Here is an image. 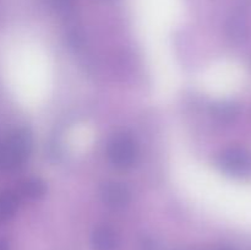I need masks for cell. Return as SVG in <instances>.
<instances>
[{
  "label": "cell",
  "mask_w": 251,
  "mask_h": 250,
  "mask_svg": "<svg viewBox=\"0 0 251 250\" xmlns=\"http://www.w3.org/2000/svg\"><path fill=\"white\" fill-rule=\"evenodd\" d=\"M100 199L107 207L113 210H122L130 203L131 194L125 184L109 181L100 188Z\"/></svg>",
  "instance_id": "7a4b0ae2"
},
{
  "label": "cell",
  "mask_w": 251,
  "mask_h": 250,
  "mask_svg": "<svg viewBox=\"0 0 251 250\" xmlns=\"http://www.w3.org/2000/svg\"><path fill=\"white\" fill-rule=\"evenodd\" d=\"M46 184L39 178L26 179L21 184V188H20L21 195L25 196L26 199H29V200H38V199H41L46 194Z\"/></svg>",
  "instance_id": "5b68a950"
},
{
  "label": "cell",
  "mask_w": 251,
  "mask_h": 250,
  "mask_svg": "<svg viewBox=\"0 0 251 250\" xmlns=\"http://www.w3.org/2000/svg\"><path fill=\"white\" fill-rule=\"evenodd\" d=\"M220 164L223 171L228 172V173L238 174L242 173L245 167H247V159H245L244 154L240 151L229 150V151H226L221 156Z\"/></svg>",
  "instance_id": "277c9868"
},
{
  "label": "cell",
  "mask_w": 251,
  "mask_h": 250,
  "mask_svg": "<svg viewBox=\"0 0 251 250\" xmlns=\"http://www.w3.org/2000/svg\"><path fill=\"white\" fill-rule=\"evenodd\" d=\"M108 158L118 169H127L137 159V145L131 136L125 134L115 135L108 144Z\"/></svg>",
  "instance_id": "6da1fadb"
},
{
  "label": "cell",
  "mask_w": 251,
  "mask_h": 250,
  "mask_svg": "<svg viewBox=\"0 0 251 250\" xmlns=\"http://www.w3.org/2000/svg\"><path fill=\"white\" fill-rule=\"evenodd\" d=\"M0 250H10L9 244H7L6 240L0 239Z\"/></svg>",
  "instance_id": "52a82bcc"
},
{
  "label": "cell",
  "mask_w": 251,
  "mask_h": 250,
  "mask_svg": "<svg viewBox=\"0 0 251 250\" xmlns=\"http://www.w3.org/2000/svg\"><path fill=\"white\" fill-rule=\"evenodd\" d=\"M91 243L95 250H118L119 237L115 230L108 225H100L93 230Z\"/></svg>",
  "instance_id": "3957f363"
},
{
  "label": "cell",
  "mask_w": 251,
  "mask_h": 250,
  "mask_svg": "<svg viewBox=\"0 0 251 250\" xmlns=\"http://www.w3.org/2000/svg\"><path fill=\"white\" fill-rule=\"evenodd\" d=\"M19 200L11 193L0 194V223L9 221L16 213Z\"/></svg>",
  "instance_id": "8992f818"
}]
</instances>
